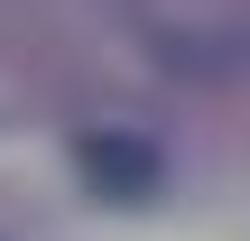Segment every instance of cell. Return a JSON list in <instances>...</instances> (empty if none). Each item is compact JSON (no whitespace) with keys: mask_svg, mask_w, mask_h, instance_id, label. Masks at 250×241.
<instances>
[{"mask_svg":"<svg viewBox=\"0 0 250 241\" xmlns=\"http://www.w3.org/2000/svg\"><path fill=\"white\" fill-rule=\"evenodd\" d=\"M74 158H83V176H93L102 195H148V186H158V149H148V139L102 130V139H83Z\"/></svg>","mask_w":250,"mask_h":241,"instance_id":"obj_1","label":"cell"}]
</instances>
